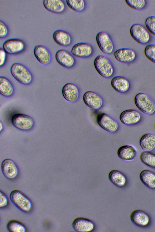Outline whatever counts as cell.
I'll return each instance as SVG.
<instances>
[{
	"instance_id": "1",
	"label": "cell",
	"mask_w": 155,
	"mask_h": 232,
	"mask_svg": "<svg viewBox=\"0 0 155 232\" xmlns=\"http://www.w3.org/2000/svg\"><path fill=\"white\" fill-rule=\"evenodd\" d=\"M9 197L12 203L21 211L27 213L32 211L33 206L32 202L21 191L17 189L13 190Z\"/></svg>"
},
{
	"instance_id": "2",
	"label": "cell",
	"mask_w": 155,
	"mask_h": 232,
	"mask_svg": "<svg viewBox=\"0 0 155 232\" xmlns=\"http://www.w3.org/2000/svg\"><path fill=\"white\" fill-rule=\"evenodd\" d=\"M10 72L13 77L21 84L27 85L30 84L33 80L32 73L23 64L15 63L12 64Z\"/></svg>"
},
{
	"instance_id": "3",
	"label": "cell",
	"mask_w": 155,
	"mask_h": 232,
	"mask_svg": "<svg viewBox=\"0 0 155 232\" xmlns=\"http://www.w3.org/2000/svg\"><path fill=\"white\" fill-rule=\"evenodd\" d=\"M94 65L98 73L104 78H110L114 73V69L112 63L104 56H97L94 60Z\"/></svg>"
},
{
	"instance_id": "4",
	"label": "cell",
	"mask_w": 155,
	"mask_h": 232,
	"mask_svg": "<svg viewBox=\"0 0 155 232\" xmlns=\"http://www.w3.org/2000/svg\"><path fill=\"white\" fill-rule=\"evenodd\" d=\"M134 102L138 109L145 114L151 115L155 112V103L145 93L140 92L137 94L135 97Z\"/></svg>"
},
{
	"instance_id": "5",
	"label": "cell",
	"mask_w": 155,
	"mask_h": 232,
	"mask_svg": "<svg viewBox=\"0 0 155 232\" xmlns=\"http://www.w3.org/2000/svg\"><path fill=\"white\" fill-rule=\"evenodd\" d=\"M130 34L132 38L138 43L145 44L150 39V35L147 30L139 24H133L130 29Z\"/></svg>"
},
{
	"instance_id": "6",
	"label": "cell",
	"mask_w": 155,
	"mask_h": 232,
	"mask_svg": "<svg viewBox=\"0 0 155 232\" xmlns=\"http://www.w3.org/2000/svg\"><path fill=\"white\" fill-rule=\"evenodd\" d=\"M96 40L99 48L102 52L108 54L113 52L114 49V44L107 33L103 31L99 32L96 35Z\"/></svg>"
},
{
	"instance_id": "7",
	"label": "cell",
	"mask_w": 155,
	"mask_h": 232,
	"mask_svg": "<svg viewBox=\"0 0 155 232\" xmlns=\"http://www.w3.org/2000/svg\"><path fill=\"white\" fill-rule=\"evenodd\" d=\"M96 120L98 124L101 128L110 133L116 132L118 128V122L106 113H99L97 116Z\"/></svg>"
},
{
	"instance_id": "8",
	"label": "cell",
	"mask_w": 155,
	"mask_h": 232,
	"mask_svg": "<svg viewBox=\"0 0 155 232\" xmlns=\"http://www.w3.org/2000/svg\"><path fill=\"white\" fill-rule=\"evenodd\" d=\"M3 49L10 54H16L24 51L25 48L24 42L17 38H11L5 40L2 45Z\"/></svg>"
},
{
	"instance_id": "9",
	"label": "cell",
	"mask_w": 155,
	"mask_h": 232,
	"mask_svg": "<svg viewBox=\"0 0 155 232\" xmlns=\"http://www.w3.org/2000/svg\"><path fill=\"white\" fill-rule=\"evenodd\" d=\"M12 124L16 128L23 130H28L33 127L34 122L30 116L22 114H17L12 118Z\"/></svg>"
},
{
	"instance_id": "10",
	"label": "cell",
	"mask_w": 155,
	"mask_h": 232,
	"mask_svg": "<svg viewBox=\"0 0 155 232\" xmlns=\"http://www.w3.org/2000/svg\"><path fill=\"white\" fill-rule=\"evenodd\" d=\"M83 100L88 107L94 110H98L103 106L104 102L101 96L92 91L86 92L83 96Z\"/></svg>"
},
{
	"instance_id": "11",
	"label": "cell",
	"mask_w": 155,
	"mask_h": 232,
	"mask_svg": "<svg viewBox=\"0 0 155 232\" xmlns=\"http://www.w3.org/2000/svg\"><path fill=\"white\" fill-rule=\"evenodd\" d=\"M74 229L78 232H89L93 231L95 228L94 223L91 220L84 217H78L72 222Z\"/></svg>"
},
{
	"instance_id": "12",
	"label": "cell",
	"mask_w": 155,
	"mask_h": 232,
	"mask_svg": "<svg viewBox=\"0 0 155 232\" xmlns=\"http://www.w3.org/2000/svg\"><path fill=\"white\" fill-rule=\"evenodd\" d=\"M93 49L91 45L85 42H80L74 44L71 52L74 56L79 58H87L92 54Z\"/></svg>"
},
{
	"instance_id": "13",
	"label": "cell",
	"mask_w": 155,
	"mask_h": 232,
	"mask_svg": "<svg viewBox=\"0 0 155 232\" xmlns=\"http://www.w3.org/2000/svg\"><path fill=\"white\" fill-rule=\"evenodd\" d=\"M1 169L4 176L10 180L15 179L18 175L17 166L14 162L10 159H6L2 161Z\"/></svg>"
},
{
	"instance_id": "14",
	"label": "cell",
	"mask_w": 155,
	"mask_h": 232,
	"mask_svg": "<svg viewBox=\"0 0 155 232\" xmlns=\"http://www.w3.org/2000/svg\"><path fill=\"white\" fill-rule=\"evenodd\" d=\"M55 58L58 64L65 68H71L75 64V60L73 55L64 49H60L56 52Z\"/></svg>"
},
{
	"instance_id": "15",
	"label": "cell",
	"mask_w": 155,
	"mask_h": 232,
	"mask_svg": "<svg viewBox=\"0 0 155 232\" xmlns=\"http://www.w3.org/2000/svg\"><path fill=\"white\" fill-rule=\"evenodd\" d=\"M114 55L115 59L123 63H129L135 60L136 54L134 50L128 48H121L116 50Z\"/></svg>"
},
{
	"instance_id": "16",
	"label": "cell",
	"mask_w": 155,
	"mask_h": 232,
	"mask_svg": "<svg viewBox=\"0 0 155 232\" xmlns=\"http://www.w3.org/2000/svg\"><path fill=\"white\" fill-rule=\"evenodd\" d=\"M62 93L64 99L70 103L76 102L80 95L79 90L78 86L70 83H67L63 86Z\"/></svg>"
},
{
	"instance_id": "17",
	"label": "cell",
	"mask_w": 155,
	"mask_h": 232,
	"mask_svg": "<svg viewBox=\"0 0 155 232\" xmlns=\"http://www.w3.org/2000/svg\"><path fill=\"white\" fill-rule=\"evenodd\" d=\"M139 112L133 109H127L123 111L120 116V120L124 124L131 125L137 124L141 119Z\"/></svg>"
},
{
	"instance_id": "18",
	"label": "cell",
	"mask_w": 155,
	"mask_h": 232,
	"mask_svg": "<svg viewBox=\"0 0 155 232\" xmlns=\"http://www.w3.org/2000/svg\"><path fill=\"white\" fill-rule=\"evenodd\" d=\"M34 54L37 60L43 65H47L51 62V56L48 48L44 46L38 45L34 49Z\"/></svg>"
},
{
	"instance_id": "19",
	"label": "cell",
	"mask_w": 155,
	"mask_h": 232,
	"mask_svg": "<svg viewBox=\"0 0 155 232\" xmlns=\"http://www.w3.org/2000/svg\"><path fill=\"white\" fill-rule=\"evenodd\" d=\"M131 221L136 225L141 227L147 226L150 222V218L148 215L144 211L136 209L133 211L130 215Z\"/></svg>"
},
{
	"instance_id": "20",
	"label": "cell",
	"mask_w": 155,
	"mask_h": 232,
	"mask_svg": "<svg viewBox=\"0 0 155 232\" xmlns=\"http://www.w3.org/2000/svg\"><path fill=\"white\" fill-rule=\"evenodd\" d=\"M111 85L113 89L120 93L127 92L130 88V83L126 78L121 76L114 77L111 80Z\"/></svg>"
},
{
	"instance_id": "21",
	"label": "cell",
	"mask_w": 155,
	"mask_h": 232,
	"mask_svg": "<svg viewBox=\"0 0 155 232\" xmlns=\"http://www.w3.org/2000/svg\"><path fill=\"white\" fill-rule=\"evenodd\" d=\"M53 38L54 42L62 47H67L72 43L71 35L66 31L61 29L55 31L53 34Z\"/></svg>"
},
{
	"instance_id": "22",
	"label": "cell",
	"mask_w": 155,
	"mask_h": 232,
	"mask_svg": "<svg viewBox=\"0 0 155 232\" xmlns=\"http://www.w3.org/2000/svg\"><path fill=\"white\" fill-rule=\"evenodd\" d=\"M43 4L47 10L56 14L62 13L66 7L64 2L61 0H44Z\"/></svg>"
},
{
	"instance_id": "23",
	"label": "cell",
	"mask_w": 155,
	"mask_h": 232,
	"mask_svg": "<svg viewBox=\"0 0 155 232\" xmlns=\"http://www.w3.org/2000/svg\"><path fill=\"white\" fill-rule=\"evenodd\" d=\"M117 154L121 159L126 161H130L135 158L137 155V151L133 146L125 145L120 147L118 149Z\"/></svg>"
},
{
	"instance_id": "24",
	"label": "cell",
	"mask_w": 155,
	"mask_h": 232,
	"mask_svg": "<svg viewBox=\"0 0 155 232\" xmlns=\"http://www.w3.org/2000/svg\"><path fill=\"white\" fill-rule=\"evenodd\" d=\"M108 176L110 181L117 187L122 188L126 184V177L123 173L118 170H112L109 172Z\"/></svg>"
},
{
	"instance_id": "25",
	"label": "cell",
	"mask_w": 155,
	"mask_h": 232,
	"mask_svg": "<svg viewBox=\"0 0 155 232\" xmlns=\"http://www.w3.org/2000/svg\"><path fill=\"white\" fill-rule=\"evenodd\" d=\"M14 86L11 81L4 76L0 77V93L5 97H9L13 94Z\"/></svg>"
},
{
	"instance_id": "26",
	"label": "cell",
	"mask_w": 155,
	"mask_h": 232,
	"mask_svg": "<svg viewBox=\"0 0 155 232\" xmlns=\"http://www.w3.org/2000/svg\"><path fill=\"white\" fill-rule=\"evenodd\" d=\"M141 147L144 151H150L155 147V135L151 133L142 136L140 142Z\"/></svg>"
},
{
	"instance_id": "27",
	"label": "cell",
	"mask_w": 155,
	"mask_h": 232,
	"mask_svg": "<svg viewBox=\"0 0 155 232\" xmlns=\"http://www.w3.org/2000/svg\"><path fill=\"white\" fill-rule=\"evenodd\" d=\"M141 182L147 187L151 188H155V173L147 169L141 171L140 174Z\"/></svg>"
},
{
	"instance_id": "28",
	"label": "cell",
	"mask_w": 155,
	"mask_h": 232,
	"mask_svg": "<svg viewBox=\"0 0 155 232\" xmlns=\"http://www.w3.org/2000/svg\"><path fill=\"white\" fill-rule=\"evenodd\" d=\"M6 227L8 230L10 232H25L27 230L23 224L15 220L9 221L8 222Z\"/></svg>"
},
{
	"instance_id": "29",
	"label": "cell",
	"mask_w": 155,
	"mask_h": 232,
	"mask_svg": "<svg viewBox=\"0 0 155 232\" xmlns=\"http://www.w3.org/2000/svg\"><path fill=\"white\" fill-rule=\"evenodd\" d=\"M140 158L141 161L146 165L155 168V155L150 151H144L141 153Z\"/></svg>"
},
{
	"instance_id": "30",
	"label": "cell",
	"mask_w": 155,
	"mask_h": 232,
	"mask_svg": "<svg viewBox=\"0 0 155 232\" xmlns=\"http://www.w3.org/2000/svg\"><path fill=\"white\" fill-rule=\"evenodd\" d=\"M66 2L68 7L76 12H81L85 8L86 3L84 0H67Z\"/></svg>"
},
{
	"instance_id": "31",
	"label": "cell",
	"mask_w": 155,
	"mask_h": 232,
	"mask_svg": "<svg viewBox=\"0 0 155 232\" xmlns=\"http://www.w3.org/2000/svg\"><path fill=\"white\" fill-rule=\"evenodd\" d=\"M125 2L128 6L135 10H141L144 8L146 5V1L144 0H126Z\"/></svg>"
},
{
	"instance_id": "32",
	"label": "cell",
	"mask_w": 155,
	"mask_h": 232,
	"mask_svg": "<svg viewBox=\"0 0 155 232\" xmlns=\"http://www.w3.org/2000/svg\"><path fill=\"white\" fill-rule=\"evenodd\" d=\"M144 52L147 58L155 63V45L150 44L147 45L145 47Z\"/></svg>"
},
{
	"instance_id": "33",
	"label": "cell",
	"mask_w": 155,
	"mask_h": 232,
	"mask_svg": "<svg viewBox=\"0 0 155 232\" xmlns=\"http://www.w3.org/2000/svg\"><path fill=\"white\" fill-rule=\"evenodd\" d=\"M145 25L149 31L155 36V16L148 17L146 20Z\"/></svg>"
},
{
	"instance_id": "34",
	"label": "cell",
	"mask_w": 155,
	"mask_h": 232,
	"mask_svg": "<svg viewBox=\"0 0 155 232\" xmlns=\"http://www.w3.org/2000/svg\"><path fill=\"white\" fill-rule=\"evenodd\" d=\"M9 204V200L6 195L1 190L0 192V208H3L7 207Z\"/></svg>"
},
{
	"instance_id": "35",
	"label": "cell",
	"mask_w": 155,
	"mask_h": 232,
	"mask_svg": "<svg viewBox=\"0 0 155 232\" xmlns=\"http://www.w3.org/2000/svg\"><path fill=\"white\" fill-rule=\"evenodd\" d=\"M8 27L2 21H0V38L5 37L8 35Z\"/></svg>"
},
{
	"instance_id": "36",
	"label": "cell",
	"mask_w": 155,
	"mask_h": 232,
	"mask_svg": "<svg viewBox=\"0 0 155 232\" xmlns=\"http://www.w3.org/2000/svg\"><path fill=\"white\" fill-rule=\"evenodd\" d=\"M6 53L3 49L0 48V66L1 67L3 66L5 63L6 60Z\"/></svg>"
}]
</instances>
